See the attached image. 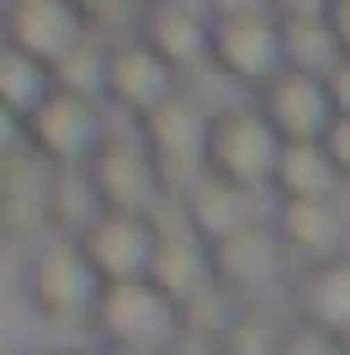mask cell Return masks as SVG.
Masks as SVG:
<instances>
[{
	"label": "cell",
	"instance_id": "6da1fadb",
	"mask_svg": "<svg viewBox=\"0 0 350 355\" xmlns=\"http://www.w3.org/2000/svg\"><path fill=\"white\" fill-rule=\"evenodd\" d=\"M90 329L112 355H160L170 350L175 329H181V308L149 276L144 282H106L96 297V313H90Z\"/></svg>",
	"mask_w": 350,
	"mask_h": 355
},
{
	"label": "cell",
	"instance_id": "7a4b0ae2",
	"mask_svg": "<svg viewBox=\"0 0 350 355\" xmlns=\"http://www.w3.org/2000/svg\"><path fill=\"white\" fill-rule=\"evenodd\" d=\"M96 297H101V276L90 270L80 239L58 234L48 244H38V254H32V266H27V302L43 324H53V329L90 324Z\"/></svg>",
	"mask_w": 350,
	"mask_h": 355
},
{
	"label": "cell",
	"instance_id": "3957f363",
	"mask_svg": "<svg viewBox=\"0 0 350 355\" xmlns=\"http://www.w3.org/2000/svg\"><path fill=\"white\" fill-rule=\"evenodd\" d=\"M276 159H281V138L255 106H223V112H212V128H207V175H218V180H228V186L255 196V191H271Z\"/></svg>",
	"mask_w": 350,
	"mask_h": 355
},
{
	"label": "cell",
	"instance_id": "277c9868",
	"mask_svg": "<svg viewBox=\"0 0 350 355\" xmlns=\"http://www.w3.org/2000/svg\"><path fill=\"white\" fill-rule=\"evenodd\" d=\"M149 218H154V266H149V282L186 313L191 302H202L207 292H218L207 239L191 228L186 202H181V196H165Z\"/></svg>",
	"mask_w": 350,
	"mask_h": 355
},
{
	"label": "cell",
	"instance_id": "5b68a950",
	"mask_svg": "<svg viewBox=\"0 0 350 355\" xmlns=\"http://www.w3.org/2000/svg\"><path fill=\"white\" fill-rule=\"evenodd\" d=\"M207 128L212 117H202V106L186 96H170L149 117H138V144L149 148V159L160 170L165 196H186L207 175Z\"/></svg>",
	"mask_w": 350,
	"mask_h": 355
},
{
	"label": "cell",
	"instance_id": "8992f818",
	"mask_svg": "<svg viewBox=\"0 0 350 355\" xmlns=\"http://www.w3.org/2000/svg\"><path fill=\"white\" fill-rule=\"evenodd\" d=\"M16 138L48 164H85L96 154V144L106 138L101 106H96L90 90L53 85L43 96V106H32L27 117L16 122Z\"/></svg>",
	"mask_w": 350,
	"mask_h": 355
},
{
	"label": "cell",
	"instance_id": "52a82bcc",
	"mask_svg": "<svg viewBox=\"0 0 350 355\" xmlns=\"http://www.w3.org/2000/svg\"><path fill=\"white\" fill-rule=\"evenodd\" d=\"M212 69L260 90L287 69V32H281L276 6L239 16H212Z\"/></svg>",
	"mask_w": 350,
	"mask_h": 355
},
{
	"label": "cell",
	"instance_id": "ba28073f",
	"mask_svg": "<svg viewBox=\"0 0 350 355\" xmlns=\"http://www.w3.org/2000/svg\"><path fill=\"white\" fill-rule=\"evenodd\" d=\"M0 37H6V48L48 64V69L69 64L80 48H90V32L69 0H6Z\"/></svg>",
	"mask_w": 350,
	"mask_h": 355
},
{
	"label": "cell",
	"instance_id": "9c48e42d",
	"mask_svg": "<svg viewBox=\"0 0 350 355\" xmlns=\"http://www.w3.org/2000/svg\"><path fill=\"white\" fill-rule=\"evenodd\" d=\"M85 175L101 196V212H154L165 202V186H160V170L149 159L144 144H133V138H117L106 133L96 144V154L85 159Z\"/></svg>",
	"mask_w": 350,
	"mask_h": 355
},
{
	"label": "cell",
	"instance_id": "30bf717a",
	"mask_svg": "<svg viewBox=\"0 0 350 355\" xmlns=\"http://www.w3.org/2000/svg\"><path fill=\"white\" fill-rule=\"evenodd\" d=\"M255 112L276 128L281 144H319V138L329 133V122H335L324 74L297 69V64H287L271 85L255 90Z\"/></svg>",
	"mask_w": 350,
	"mask_h": 355
},
{
	"label": "cell",
	"instance_id": "8fae6325",
	"mask_svg": "<svg viewBox=\"0 0 350 355\" xmlns=\"http://www.w3.org/2000/svg\"><path fill=\"white\" fill-rule=\"evenodd\" d=\"M0 223L11 244L32 239L38 228H53V164L38 159L22 138L0 154Z\"/></svg>",
	"mask_w": 350,
	"mask_h": 355
},
{
	"label": "cell",
	"instance_id": "7c38bea8",
	"mask_svg": "<svg viewBox=\"0 0 350 355\" xmlns=\"http://www.w3.org/2000/svg\"><path fill=\"white\" fill-rule=\"evenodd\" d=\"M138 43H149L175 74L212 64V11L207 0H149L138 16Z\"/></svg>",
	"mask_w": 350,
	"mask_h": 355
},
{
	"label": "cell",
	"instance_id": "4fadbf2b",
	"mask_svg": "<svg viewBox=\"0 0 350 355\" xmlns=\"http://www.w3.org/2000/svg\"><path fill=\"white\" fill-rule=\"evenodd\" d=\"M80 250H85L90 270L106 282H144L149 266H154V218L144 212H101L80 234Z\"/></svg>",
	"mask_w": 350,
	"mask_h": 355
},
{
	"label": "cell",
	"instance_id": "5bb4252c",
	"mask_svg": "<svg viewBox=\"0 0 350 355\" xmlns=\"http://www.w3.org/2000/svg\"><path fill=\"white\" fill-rule=\"evenodd\" d=\"M101 96L112 106H122L128 117H149L154 106H165L175 96V69L154 53L149 43L128 37V43L106 48V74H101Z\"/></svg>",
	"mask_w": 350,
	"mask_h": 355
},
{
	"label": "cell",
	"instance_id": "9a60e30c",
	"mask_svg": "<svg viewBox=\"0 0 350 355\" xmlns=\"http://www.w3.org/2000/svg\"><path fill=\"white\" fill-rule=\"evenodd\" d=\"M207 254H212V276H218L223 292H228V297H249V292H265V286L281 276V254H287V244L276 239V228L244 223V228L212 239Z\"/></svg>",
	"mask_w": 350,
	"mask_h": 355
},
{
	"label": "cell",
	"instance_id": "2e32d148",
	"mask_svg": "<svg viewBox=\"0 0 350 355\" xmlns=\"http://www.w3.org/2000/svg\"><path fill=\"white\" fill-rule=\"evenodd\" d=\"M292 308L303 324H319L324 334L350 340V254L313 260L292 286Z\"/></svg>",
	"mask_w": 350,
	"mask_h": 355
},
{
	"label": "cell",
	"instance_id": "e0dca14e",
	"mask_svg": "<svg viewBox=\"0 0 350 355\" xmlns=\"http://www.w3.org/2000/svg\"><path fill=\"white\" fill-rule=\"evenodd\" d=\"M271 228H276V239L287 250L303 254L308 266L340 254V234H345L335 202H276V223Z\"/></svg>",
	"mask_w": 350,
	"mask_h": 355
},
{
	"label": "cell",
	"instance_id": "ac0fdd59",
	"mask_svg": "<svg viewBox=\"0 0 350 355\" xmlns=\"http://www.w3.org/2000/svg\"><path fill=\"white\" fill-rule=\"evenodd\" d=\"M335 180L340 170L324 144H281L276 180H271L276 202H335Z\"/></svg>",
	"mask_w": 350,
	"mask_h": 355
},
{
	"label": "cell",
	"instance_id": "d6986e66",
	"mask_svg": "<svg viewBox=\"0 0 350 355\" xmlns=\"http://www.w3.org/2000/svg\"><path fill=\"white\" fill-rule=\"evenodd\" d=\"M181 202H186L191 228H197L207 244L223 239V234H233V228H244V223H255V196L239 191V186H228V180H218V175H202Z\"/></svg>",
	"mask_w": 350,
	"mask_h": 355
},
{
	"label": "cell",
	"instance_id": "ffe728a7",
	"mask_svg": "<svg viewBox=\"0 0 350 355\" xmlns=\"http://www.w3.org/2000/svg\"><path fill=\"white\" fill-rule=\"evenodd\" d=\"M96 218H101V196L90 186L85 164H53V228L80 239Z\"/></svg>",
	"mask_w": 350,
	"mask_h": 355
},
{
	"label": "cell",
	"instance_id": "44dd1931",
	"mask_svg": "<svg viewBox=\"0 0 350 355\" xmlns=\"http://www.w3.org/2000/svg\"><path fill=\"white\" fill-rule=\"evenodd\" d=\"M53 69L38 59H27V53H16V48H6L0 53V96H6V117L22 122L32 112V106H43V96L53 90Z\"/></svg>",
	"mask_w": 350,
	"mask_h": 355
},
{
	"label": "cell",
	"instance_id": "7402d4cb",
	"mask_svg": "<svg viewBox=\"0 0 350 355\" xmlns=\"http://www.w3.org/2000/svg\"><path fill=\"white\" fill-rule=\"evenodd\" d=\"M281 334L265 313H233V324L218 334V355H281Z\"/></svg>",
	"mask_w": 350,
	"mask_h": 355
},
{
	"label": "cell",
	"instance_id": "603a6c76",
	"mask_svg": "<svg viewBox=\"0 0 350 355\" xmlns=\"http://www.w3.org/2000/svg\"><path fill=\"white\" fill-rule=\"evenodd\" d=\"M74 11H80V21H85V32L96 37V32H117V27H138V16H144L149 0H69Z\"/></svg>",
	"mask_w": 350,
	"mask_h": 355
},
{
	"label": "cell",
	"instance_id": "cb8c5ba5",
	"mask_svg": "<svg viewBox=\"0 0 350 355\" xmlns=\"http://www.w3.org/2000/svg\"><path fill=\"white\" fill-rule=\"evenodd\" d=\"M281 355H345V350H340L335 334H324L319 324H303V318H297V324L281 334Z\"/></svg>",
	"mask_w": 350,
	"mask_h": 355
},
{
	"label": "cell",
	"instance_id": "d4e9b609",
	"mask_svg": "<svg viewBox=\"0 0 350 355\" xmlns=\"http://www.w3.org/2000/svg\"><path fill=\"white\" fill-rule=\"evenodd\" d=\"M324 148H329V159H335V170L350 180V117H335L329 122V133L319 138Z\"/></svg>",
	"mask_w": 350,
	"mask_h": 355
},
{
	"label": "cell",
	"instance_id": "484cf974",
	"mask_svg": "<svg viewBox=\"0 0 350 355\" xmlns=\"http://www.w3.org/2000/svg\"><path fill=\"white\" fill-rule=\"evenodd\" d=\"M324 90H329V106H335V117H350V59H340L335 69L324 74Z\"/></svg>",
	"mask_w": 350,
	"mask_h": 355
},
{
	"label": "cell",
	"instance_id": "4316f807",
	"mask_svg": "<svg viewBox=\"0 0 350 355\" xmlns=\"http://www.w3.org/2000/svg\"><path fill=\"white\" fill-rule=\"evenodd\" d=\"M324 21L340 43V59H350V0H324Z\"/></svg>",
	"mask_w": 350,
	"mask_h": 355
},
{
	"label": "cell",
	"instance_id": "83f0119b",
	"mask_svg": "<svg viewBox=\"0 0 350 355\" xmlns=\"http://www.w3.org/2000/svg\"><path fill=\"white\" fill-rule=\"evenodd\" d=\"M260 6H271V0H207L212 16H239V11H260Z\"/></svg>",
	"mask_w": 350,
	"mask_h": 355
}]
</instances>
